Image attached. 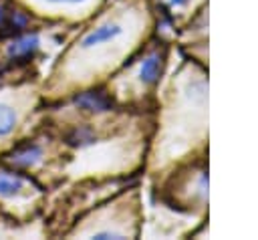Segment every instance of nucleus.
Returning <instances> with one entry per match:
<instances>
[{
	"label": "nucleus",
	"instance_id": "nucleus-1",
	"mask_svg": "<svg viewBox=\"0 0 258 240\" xmlns=\"http://www.w3.org/2000/svg\"><path fill=\"white\" fill-rule=\"evenodd\" d=\"M36 48H38V36L36 34H24L8 46V56L12 61H26L36 52Z\"/></svg>",
	"mask_w": 258,
	"mask_h": 240
},
{
	"label": "nucleus",
	"instance_id": "nucleus-6",
	"mask_svg": "<svg viewBox=\"0 0 258 240\" xmlns=\"http://www.w3.org/2000/svg\"><path fill=\"white\" fill-rule=\"evenodd\" d=\"M10 159H12L14 163H18V165L28 167V165H34V163L40 159V149H38L36 145H32V143H26V145L18 147L16 151H12Z\"/></svg>",
	"mask_w": 258,
	"mask_h": 240
},
{
	"label": "nucleus",
	"instance_id": "nucleus-10",
	"mask_svg": "<svg viewBox=\"0 0 258 240\" xmlns=\"http://www.w3.org/2000/svg\"><path fill=\"white\" fill-rule=\"evenodd\" d=\"M171 2H173V4H183L185 0H171Z\"/></svg>",
	"mask_w": 258,
	"mask_h": 240
},
{
	"label": "nucleus",
	"instance_id": "nucleus-7",
	"mask_svg": "<svg viewBox=\"0 0 258 240\" xmlns=\"http://www.w3.org/2000/svg\"><path fill=\"white\" fill-rule=\"evenodd\" d=\"M24 188V179L16 173L0 171V196H14Z\"/></svg>",
	"mask_w": 258,
	"mask_h": 240
},
{
	"label": "nucleus",
	"instance_id": "nucleus-3",
	"mask_svg": "<svg viewBox=\"0 0 258 240\" xmlns=\"http://www.w3.org/2000/svg\"><path fill=\"white\" fill-rule=\"evenodd\" d=\"M77 105L79 107H83V109H87V111H107V109H111V99L105 95V93H101V91H87V93H81L77 99Z\"/></svg>",
	"mask_w": 258,
	"mask_h": 240
},
{
	"label": "nucleus",
	"instance_id": "nucleus-2",
	"mask_svg": "<svg viewBox=\"0 0 258 240\" xmlns=\"http://www.w3.org/2000/svg\"><path fill=\"white\" fill-rule=\"evenodd\" d=\"M119 34H121V26H119V24H105V26H99V28H95L93 32H89V34L83 38L81 46H83V48H93V46H97V44H103V42L113 40V38L119 36Z\"/></svg>",
	"mask_w": 258,
	"mask_h": 240
},
{
	"label": "nucleus",
	"instance_id": "nucleus-4",
	"mask_svg": "<svg viewBox=\"0 0 258 240\" xmlns=\"http://www.w3.org/2000/svg\"><path fill=\"white\" fill-rule=\"evenodd\" d=\"M26 26V16L20 12H6V8L0 6V32L2 34H14Z\"/></svg>",
	"mask_w": 258,
	"mask_h": 240
},
{
	"label": "nucleus",
	"instance_id": "nucleus-9",
	"mask_svg": "<svg viewBox=\"0 0 258 240\" xmlns=\"http://www.w3.org/2000/svg\"><path fill=\"white\" fill-rule=\"evenodd\" d=\"M48 2H83V0H48Z\"/></svg>",
	"mask_w": 258,
	"mask_h": 240
},
{
	"label": "nucleus",
	"instance_id": "nucleus-8",
	"mask_svg": "<svg viewBox=\"0 0 258 240\" xmlns=\"http://www.w3.org/2000/svg\"><path fill=\"white\" fill-rule=\"evenodd\" d=\"M16 125V113L12 107L0 103V137L8 135Z\"/></svg>",
	"mask_w": 258,
	"mask_h": 240
},
{
	"label": "nucleus",
	"instance_id": "nucleus-5",
	"mask_svg": "<svg viewBox=\"0 0 258 240\" xmlns=\"http://www.w3.org/2000/svg\"><path fill=\"white\" fill-rule=\"evenodd\" d=\"M161 67H163V61H161L159 54L147 56L143 61V65H141V81L147 83V85L155 83L159 79V75H161Z\"/></svg>",
	"mask_w": 258,
	"mask_h": 240
}]
</instances>
